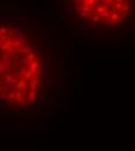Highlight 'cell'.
Listing matches in <instances>:
<instances>
[{
	"label": "cell",
	"instance_id": "obj_1",
	"mask_svg": "<svg viewBox=\"0 0 135 151\" xmlns=\"http://www.w3.org/2000/svg\"><path fill=\"white\" fill-rule=\"evenodd\" d=\"M44 63L34 36L13 21L0 27L1 105L11 109L28 108L42 88Z\"/></svg>",
	"mask_w": 135,
	"mask_h": 151
},
{
	"label": "cell",
	"instance_id": "obj_2",
	"mask_svg": "<svg viewBox=\"0 0 135 151\" xmlns=\"http://www.w3.org/2000/svg\"><path fill=\"white\" fill-rule=\"evenodd\" d=\"M71 9L91 26L117 28L132 12V0H69Z\"/></svg>",
	"mask_w": 135,
	"mask_h": 151
}]
</instances>
